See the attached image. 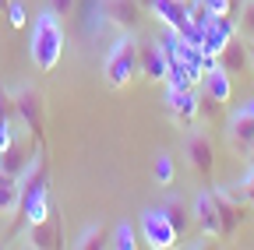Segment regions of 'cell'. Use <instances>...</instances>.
Returning <instances> with one entry per match:
<instances>
[{
  "mask_svg": "<svg viewBox=\"0 0 254 250\" xmlns=\"http://www.w3.org/2000/svg\"><path fill=\"white\" fill-rule=\"evenodd\" d=\"M141 14H145L141 0H103V18H110L120 32H134Z\"/></svg>",
  "mask_w": 254,
  "mask_h": 250,
  "instance_id": "7c38bea8",
  "label": "cell"
},
{
  "mask_svg": "<svg viewBox=\"0 0 254 250\" xmlns=\"http://www.w3.org/2000/svg\"><path fill=\"white\" fill-rule=\"evenodd\" d=\"M110 247H113V250H134V247H138L134 226H131V222H117L113 233H110Z\"/></svg>",
  "mask_w": 254,
  "mask_h": 250,
  "instance_id": "d6986e66",
  "label": "cell"
},
{
  "mask_svg": "<svg viewBox=\"0 0 254 250\" xmlns=\"http://www.w3.org/2000/svg\"><path fill=\"white\" fill-rule=\"evenodd\" d=\"M190 0H152V14L159 18V21H163L166 28H173V32H187V28H190Z\"/></svg>",
  "mask_w": 254,
  "mask_h": 250,
  "instance_id": "4fadbf2b",
  "label": "cell"
},
{
  "mask_svg": "<svg viewBox=\"0 0 254 250\" xmlns=\"http://www.w3.org/2000/svg\"><path fill=\"white\" fill-rule=\"evenodd\" d=\"M190 215H194V226H198V233H201L205 240H222V222H219V211H215L212 191H198Z\"/></svg>",
  "mask_w": 254,
  "mask_h": 250,
  "instance_id": "8fae6325",
  "label": "cell"
},
{
  "mask_svg": "<svg viewBox=\"0 0 254 250\" xmlns=\"http://www.w3.org/2000/svg\"><path fill=\"white\" fill-rule=\"evenodd\" d=\"M7 7H11V0H0V11H4V14H7Z\"/></svg>",
  "mask_w": 254,
  "mask_h": 250,
  "instance_id": "83f0119b",
  "label": "cell"
},
{
  "mask_svg": "<svg viewBox=\"0 0 254 250\" xmlns=\"http://www.w3.org/2000/svg\"><path fill=\"white\" fill-rule=\"evenodd\" d=\"M138 74L145 78V81H166V74H170V53H166V46H163V39H145V43H138Z\"/></svg>",
  "mask_w": 254,
  "mask_h": 250,
  "instance_id": "8992f818",
  "label": "cell"
},
{
  "mask_svg": "<svg viewBox=\"0 0 254 250\" xmlns=\"http://www.w3.org/2000/svg\"><path fill=\"white\" fill-rule=\"evenodd\" d=\"M7 25L11 28H21L25 25V7L18 4V0H11V7H7Z\"/></svg>",
  "mask_w": 254,
  "mask_h": 250,
  "instance_id": "4316f807",
  "label": "cell"
},
{
  "mask_svg": "<svg viewBox=\"0 0 254 250\" xmlns=\"http://www.w3.org/2000/svg\"><path fill=\"white\" fill-rule=\"evenodd\" d=\"M215 60H219V67H226L230 74H240V71H247V67H251V43L237 32L226 46H222V53H219Z\"/></svg>",
  "mask_w": 254,
  "mask_h": 250,
  "instance_id": "5bb4252c",
  "label": "cell"
},
{
  "mask_svg": "<svg viewBox=\"0 0 254 250\" xmlns=\"http://www.w3.org/2000/svg\"><path fill=\"white\" fill-rule=\"evenodd\" d=\"M233 36H237V21H230V14H226V18H212V21L201 28V43H198L201 56H205V60H215V56L222 53V46H226Z\"/></svg>",
  "mask_w": 254,
  "mask_h": 250,
  "instance_id": "9c48e42d",
  "label": "cell"
},
{
  "mask_svg": "<svg viewBox=\"0 0 254 250\" xmlns=\"http://www.w3.org/2000/svg\"><path fill=\"white\" fill-rule=\"evenodd\" d=\"M219 113H222V102H219V99H212V96H205V92H198V116L215 120Z\"/></svg>",
  "mask_w": 254,
  "mask_h": 250,
  "instance_id": "603a6c76",
  "label": "cell"
},
{
  "mask_svg": "<svg viewBox=\"0 0 254 250\" xmlns=\"http://www.w3.org/2000/svg\"><path fill=\"white\" fill-rule=\"evenodd\" d=\"M74 250H95V247H110V236H106V229L99 226V222H92V226H85L78 236H74V243H71Z\"/></svg>",
  "mask_w": 254,
  "mask_h": 250,
  "instance_id": "ac0fdd59",
  "label": "cell"
},
{
  "mask_svg": "<svg viewBox=\"0 0 254 250\" xmlns=\"http://www.w3.org/2000/svg\"><path fill=\"white\" fill-rule=\"evenodd\" d=\"M25 247H32V250H46V247H57V243H64V236H60V218L50 226V218L46 222H28V229H25Z\"/></svg>",
  "mask_w": 254,
  "mask_h": 250,
  "instance_id": "2e32d148",
  "label": "cell"
},
{
  "mask_svg": "<svg viewBox=\"0 0 254 250\" xmlns=\"http://www.w3.org/2000/svg\"><path fill=\"white\" fill-rule=\"evenodd\" d=\"M28 53H32V64L39 71H53L64 56V28H60V18L43 7L32 21V39H28Z\"/></svg>",
  "mask_w": 254,
  "mask_h": 250,
  "instance_id": "6da1fadb",
  "label": "cell"
},
{
  "mask_svg": "<svg viewBox=\"0 0 254 250\" xmlns=\"http://www.w3.org/2000/svg\"><path fill=\"white\" fill-rule=\"evenodd\" d=\"M201 92H205V96H212V99H219V102H230V96H233L230 71H226V67H219V60H215L212 67L201 71Z\"/></svg>",
  "mask_w": 254,
  "mask_h": 250,
  "instance_id": "9a60e30c",
  "label": "cell"
},
{
  "mask_svg": "<svg viewBox=\"0 0 254 250\" xmlns=\"http://www.w3.org/2000/svg\"><path fill=\"white\" fill-rule=\"evenodd\" d=\"M18 204H21V180L0 173V215H18Z\"/></svg>",
  "mask_w": 254,
  "mask_h": 250,
  "instance_id": "e0dca14e",
  "label": "cell"
},
{
  "mask_svg": "<svg viewBox=\"0 0 254 250\" xmlns=\"http://www.w3.org/2000/svg\"><path fill=\"white\" fill-rule=\"evenodd\" d=\"M212 201H215V211H219V222H222V240H230L240 222H244V208H247V198L237 183H215L212 187Z\"/></svg>",
  "mask_w": 254,
  "mask_h": 250,
  "instance_id": "3957f363",
  "label": "cell"
},
{
  "mask_svg": "<svg viewBox=\"0 0 254 250\" xmlns=\"http://www.w3.org/2000/svg\"><path fill=\"white\" fill-rule=\"evenodd\" d=\"M237 32H240V36H244L247 43H254V0H244V4H240Z\"/></svg>",
  "mask_w": 254,
  "mask_h": 250,
  "instance_id": "44dd1931",
  "label": "cell"
},
{
  "mask_svg": "<svg viewBox=\"0 0 254 250\" xmlns=\"http://www.w3.org/2000/svg\"><path fill=\"white\" fill-rule=\"evenodd\" d=\"M247 155H251V166H254V141H251V148H247Z\"/></svg>",
  "mask_w": 254,
  "mask_h": 250,
  "instance_id": "f1b7e54d",
  "label": "cell"
},
{
  "mask_svg": "<svg viewBox=\"0 0 254 250\" xmlns=\"http://www.w3.org/2000/svg\"><path fill=\"white\" fill-rule=\"evenodd\" d=\"M201 4L212 11V18H226V14L237 7V0H201Z\"/></svg>",
  "mask_w": 254,
  "mask_h": 250,
  "instance_id": "cb8c5ba5",
  "label": "cell"
},
{
  "mask_svg": "<svg viewBox=\"0 0 254 250\" xmlns=\"http://www.w3.org/2000/svg\"><path fill=\"white\" fill-rule=\"evenodd\" d=\"M46 7H50L57 18H71V11H74V0H46Z\"/></svg>",
  "mask_w": 254,
  "mask_h": 250,
  "instance_id": "484cf974",
  "label": "cell"
},
{
  "mask_svg": "<svg viewBox=\"0 0 254 250\" xmlns=\"http://www.w3.org/2000/svg\"><path fill=\"white\" fill-rule=\"evenodd\" d=\"M11 99H14L18 116L25 120L28 134L43 145V96H39V88L36 85H18V88H11Z\"/></svg>",
  "mask_w": 254,
  "mask_h": 250,
  "instance_id": "5b68a950",
  "label": "cell"
},
{
  "mask_svg": "<svg viewBox=\"0 0 254 250\" xmlns=\"http://www.w3.org/2000/svg\"><path fill=\"white\" fill-rule=\"evenodd\" d=\"M138 229H141V240H145L152 250H170V247H177V240H180V233L173 229L166 208H145L141 218H138Z\"/></svg>",
  "mask_w": 254,
  "mask_h": 250,
  "instance_id": "277c9868",
  "label": "cell"
},
{
  "mask_svg": "<svg viewBox=\"0 0 254 250\" xmlns=\"http://www.w3.org/2000/svg\"><path fill=\"white\" fill-rule=\"evenodd\" d=\"M184 159H187V166L194 169L198 176H212L215 151H212V138H208V131L190 127V134L184 138Z\"/></svg>",
  "mask_w": 254,
  "mask_h": 250,
  "instance_id": "52a82bcc",
  "label": "cell"
},
{
  "mask_svg": "<svg viewBox=\"0 0 254 250\" xmlns=\"http://www.w3.org/2000/svg\"><path fill=\"white\" fill-rule=\"evenodd\" d=\"M141 7H145V11H148V7H152V0H141Z\"/></svg>",
  "mask_w": 254,
  "mask_h": 250,
  "instance_id": "4dcf8cb0",
  "label": "cell"
},
{
  "mask_svg": "<svg viewBox=\"0 0 254 250\" xmlns=\"http://www.w3.org/2000/svg\"><path fill=\"white\" fill-rule=\"evenodd\" d=\"M237 187H240V191H244V198H247V204L254 208V166H251V169H247V173L240 176V183H237Z\"/></svg>",
  "mask_w": 254,
  "mask_h": 250,
  "instance_id": "d4e9b609",
  "label": "cell"
},
{
  "mask_svg": "<svg viewBox=\"0 0 254 250\" xmlns=\"http://www.w3.org/2000/svg\"><path fill=\"white\" fill-rule=\"evenodd\" d=\"M173 176H177V169H173V155H155V180L163 183V187H170L173 183Z\"/></svg>",
  "mask_w": 254,
  "mask_h": 250,
  "instance_id": "7402d4cb",
  "label": "cell"
},
{
  "mask_svg": "<svg viewBox=\"0 0 254 250\" xmlns=\"http://www.w3.org/2000/svg\"><path fill=\"white\" fill-rule=\"evenodd\" d=\"M166 109H170V116L180 123V127H194V120H198V92L166 85Z\"/></svg>",
  "mask_w": 254,
  "mask_h": 250,
  "instance_id": "30bf717a",
  "label": "cell"
},
{
  "mask_svg": "<svg viewBox=\"0 0 254 250\" xmlns=\"http://www.w3.org/2000/svg\"><path fill=\"white\" fill-rule=\"evenodd\" d=\"M226 138H230L233 151H244V155H247V148H251V141H254V99H247L244 106H237V109L230 113V120H226Z\"/></svg>",
  "mask_w": 254,
  "mask_h": 250,
  "instance_id": "ba28073f",
  "label": "cell"
},
{
  "mask_svg": "<svg viewBox=\"0 0 254 250\" xmlns=\"http://www.w3.org/2000/svg\"><path fill=\"white\" fill-rule=\"evenodd\" d=\"M138 74V39L134 32H120L103 56V81L110 88H127Z\"/></svg>",
  "mask_w": 254,
  "mask_h": 250,
  "instance_id": "7a4b0ae2",
  "label": "cell"
},
{
  "mask_svg": "<svg viewBox=\"0 0 254 250\" xmlns=\"http://www.w3.org/2000/svg\"><path fill=\"white\" fill-rule=\"evenodd\" d=\"M251 71H254V43H251Z\"/></svg>",
  "mask_w": 254,
  "mask_h": 250,
  "instance_id": "f546056e",
  "label": "cell"
},
{
  "mask_svg": "<svg viewBox=\"0 0 254 250\" xmlns=\"http://www.w3.org/2000/svg\"><path fill=\"white\" fill-rule=\"evenodd\" d=\"M166 215H170V222H173V229H177L180 236L190 229V222H194V218H187L190 211H184V204H180L177 198H170V201H166Z\"/></svg>",
  "mask_w": 254,
  "mask_h": 250,
  "instance_id": "ffe728a7",
  "label": "cell"
}]
</instances>
